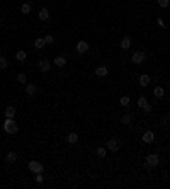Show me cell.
I'll return each instance as SVG.
<instances>
[{"mask_svg": "<svg viewBox=\"0 0 170 189\" xmlns=\"http://www.w3.org/2000/svg\"><path fill=\"white\" fill-rule=\"evenodd\" d=\"M4 131L7 135H15L19 131V126H17V123L14 121V118H5V121H4Z\"/></svg>", "mask_w": 170, "mask_h": 189, "instance_id": "6da1fadb", "label": "cell"}, {"mask_svg": "<svg viewBox=\"0 0 170 189\" xmlns=\"http://www.w3.org/2000/svg\"><path fill=\"white\" fill-rule=\"evenodd\" d=\"M27 167H29V171L34 172V174H39V172L44 171V165L41 162H37V160H31V162L27 163Z\"/></svg>", "mask_w": 170, "mask_h": 189, "instance_id": "7a4b0ae2", "label": "cell"}, {"mask_svg": "<svg viewBox=\"0 0 170 189\" xmlns=\"http://www.w3.org/2000/svg\"><path fill=\"white\" fill-rule=\"evenodd\" d=\"M145 163H146L148 167H156L160 163V157L156 155V153H150V155H146V159H145Z\"/></svg>", "mask_w": 170, "mask_h": 189, "instance_id": "3957f363", "label": "cell"}, {"mask_svg": "<svg viewBox=\"0 0 170 189\" xmlns=\"http://www.w3.org/2000/svg\"><path fill=\"white\" fill-rule=\"evenodd\" d=\"M75 48H77V53H78V55H85V53H89L90 46H89V43H87V41H78Z\"/></svg>", "mask_w": 170, "mask_h": 189, "instance_id": "277c9868", "label": "cell"}, {"mask_svg": "<svg viewBox=\"0 0 170 189\" xmlns=\"http://www.w3.org/2000/svg\"><path fill=\"white\" fill-rule=\"evenodd\" d=\"M131 61H133L134 65H141V63L145 61V53H143V51L133 53V56H131Z\"/></svg>", "mask_w": 170, "mask_h": 189, "instance_id": "5b68a950", "label": "cell"}, {"mask_svg": "<svg viewBox=\"0 0 170 189\" xmlns=\"http://www.w3.org/2000/svg\"><path fill=\"white\" fill-rule=\"evenodd\" d=\"M106 148L111 150V152H118L119 150V141L116 140V138H111V140L107 141V145H106Z\"/></svg>", "mask_w": 170, "mask_h": 189, "instance_id": "8992f818", "label": "cell"}, {"mask_svg": "<svg viewBox=\"0 0 170 189\" xmlns=\"http://www.w3.org/2000/svg\"><path fill=\"white\" fill-rule=\"evenodd\" d=\"M95 75H97V77H107V75H109V68L106 67V65H99V67L95 68Z\"/></svg>", "mask_w": 170, "mask_h": 189, "instance_id": "52a82bcc", "label": "cell"}, {"mask_svg": "<svg viewBox=\"0 0 170 189\" xmlns=\"http://www.w3.org/2000/svg\"><path fill=\"white\" fill-rule=\"evenodd\" d=\"M37 67H39L41 72H49V70H51V63H49L48 60H39Z\"/></svg>", "mask_w": 170, "mask_h": 189, "instance_id": "ba28073f", "label": "cell"}, {"mask_svg": "<svg viewBox=\"0 0 170 189\" xmlns=\"http://www.w3.org/2000/svg\"><path fill=\"white\" fill-rule=\"evenodd\" d=\"M141 138H143L145 143H153V141H155V133H153V131H145Z\"/></svg>", "mask_w": 170, "mask_h": 189, "instance_id": "9c48e42d", "label": "cell"}, {"mask_svg": "<svg viewBox=\"0 0 170 189\" xmlns=\"http://www.w3.org/2000/svg\"><path fill=\"white\" fill-rule=\"evenodd\" d=\"M26 94L29 97H36V94H37V87L34 85V84H27L26 85Z\"/></svg>", "mask_w": 170, "mask_h": 189, "instance_id": "30bf717a", "label": "cell"}, {"mask_svg": "<svg viewBox=\"0 0 170 189\" xmlns=\"http://www.w3.org/2000/svg\"><path fill=\"white\" fill-rule=\"evenodd\" d=\"M150 82H152L150 75H146V73L140 75V85H141V87H148V84H150Z\"/></svg>", "mask_w": 170, "mask_h": 189, "instance_id": "8fae6325", "label": "cell"}, {"mask_svg": "<svg viewBox=\"0 0 170 189\" xmlns=\"http://www.w3.org/2000/svg\"><path fill=\"white\" fill-rule=\"evenodd\" d=\"M55 65H56V67H60V68H63L65 65H67V58H65V56H61V55H58L55 58Z\"/></svg>", "mask_w": 170, "mask_h": 189, "instance_id": "7c38bea8", "label": "cell"}, {"mask_svg": "<svg viewBox=\"0 0 170 189\" xmlns=\"http://www.w3.org/2000/svg\"><path fill=\"white\" fill-rule=\"evenodd\" d=\"M5 162H7V163H15V162H17V153H15V152H9L7 155H5Z\"/></svg>", "mask_w": 170, "mask_h": 189, "instance_id": "4fadbf2b", "label": "cell"}, {"mask_svg": "<svg viewBox=\"0 0 170 189\" xmlns=\"http://www.w3.org/2000/svg\"><path fill=\"white\" fill-rule=\"evenodd\" d=\"M37 17H39L41 19V21H48V19H49V10H48V9H41V10H39V14H37Z\"/></svg>", "mask_w": 170, "mask_h": 189, "instance_id": "5bb4252c", "label": "cell"}, {"mask_svg": "<svg viewBox=\"0 0 170 189\" xmlns=\"http://www.w3.org/2000/svg\"><path fill=\"white\" fill-rule=\"evenodd\" d=\"M26 58H27V53L24 51V49H19V51L15 53V60H17V61H24Z\"/></svg>", "mask_w": 170, "mask_h": 189, "instance_id": "9a60e30c", "label": "cell"}, {"mask_svg": "<svg viewBox=\"0 0 170 189\" xmlns=\"http://www.w3.org/2000/svg\"><path fill=\"white\" fill-rule=\"evenodd\" d=\"M15 112H17V109H15L14 106H9V108L5 109V118H14Z\"/></svg>", "mask_w": 170, "mask_h": 189, "instance_id": "2e32d148", "label": "cell"}, {"mask_svg": "<svg viewBox=\"0 0 170 189\" xmlns=\"http://www.w3.org/2000/svg\"><path fill=\"white\" fill-rule=\"evenodd\" d=\"M153 94H155V97L156 99H162L163 96H165V90H163V87H155V90H153Z\"/></svg>", "mask_w": 170, "mask_h": 189, "instance_id": "e0dca14e", "label": "cell"}, {"mask_svg": "<svg viewBox=\"0 0 170 189\" xmlns=\"http://www.w3.org/2000/svg\"><path fill=\"white\" fill-rule=\"evenodd\" d=\"M129 46H131V39L128 36L122 37V39H121V48L122 49H129Z\"/></svg>", "mask_w": 170, "mask_h": 189, "instance_id": "ac0fdd59", "label": "cell"}, {"mask_svg": "<svg viewBox=\"0 0 170 189\" xmlns=\"http://www.w3.org/2000/svg\"><path fill=\"white\" fill-rule=\"evenodd\" d=\"M121 123H122V124H126V126H129L131 123H133V116H131V114H124L121 118Z\"/></svg>", "mask_w": 170, "mask_h": 189, "instance_id": "d6986e66", "label": "cell"}, {"mask_svg": "<svg viewBox=\"0 0 170 189\" xmlns=\"http://www.w3.org/2000/svg\"><path fill=\"white\" fill-rule=\"evenodd\" d=\"M44 37H37V39H34V46H36L37 49H41V48H44Z\"/></svg>", "mask_w": 170, "mask_h": 189, "instance_id": "ffe728a7", "label": "cell"}, {"mask_svg": "<svg viewBox=\"0 0 170 189\" xmlns=\"http://www.w3.org/2000/svg\"><path fill=\"white\" fill-rule=\"evenodd\" d=\"M119 102H121V106H122V108H128V106L131 104V99H129L128 96H122L121 99H119Z\"/></svg>", "mask_w": 170, "mask_h": 189, "instance_id": "44dd1931", "label": "cell"}, {"mask_svg": "<svg viewBox=\"0 0 170 189\" xmlns=\"http://www.w3.org/2000/svg\"><path fill=\"white\" fill-rule=\"evenodd\" d=\"M67 141H68V143H77V141H78V135L77 133H70L67 136Z\"/></svg>", "mask_w": 170, "mask_h": 189, "instance_id": "7402d4cb", "label": "cell"}, {"mask_svg": "<svg viewBox=\"0 0 170 189\" xmlns=\"http://www.w3.org/2000/svg\"><path fill=\"white\" fill-rule=\"evenodd\" d=\"M9 67V61L5 56H0V70H5V68Z\"/></svg>", "mask_w": 170, "mask_h": 189, "instance_id": "603a6c76", "label": "cell"}, {"mask_svg": "<svg viewBox=\"0 0 170 189\" xmlns=\"http://www.w3.org/2000/svg\"><path fill=\"white\" fill-rule=\"evenodd\" d=\"M106 153H107V148H104V147H99V148H97V157H99V159H104Z\"/></svg>", "mask_w": 170, "mask_h": 189, "instance_id": "cb8c5ba5", "label": "cell"}, {"mask_svg": "<svg viewBox=\"0 0 170 189\" xmlns=\"http://www.w3.org/2000/svg\"><path fill=\"white\" fill-rule=\"evenodd\" d=\"M21 12H22V14H29L31 12V4H22L21 5Z\"/></svg>", "mask_w": 170, "mask_h": 189, "instance_id": "d4e9b609", "label": "cell"}, {"mask_svg": "<svg viewBox=\"0 0 170 189\" xmlns=\"http://www.w3.org/2000/svg\"><path fill=\"white\" fill-rule=\"evenodd\" d=\"M146 104H148V100L145 99V97H140V99H138V108H140V109H143Z\"/></svg>", "mask_w": 170, "mask_h": 189, "instance_id": "484cf974", "label": "cell"}, {"mask_svg": "<svg viewBox=\"0 0 170 189\" xmlns=\"http://www.w3.org/2000/svg\"><path fill=\"white\" fill-rule=\"evenodd\" d=\"M17 82H19V84H26V82H27L26 73H19V75H17Z\"/></svg>", "mask_w": 170, "mask_h": 189, "instance_id": "4316f807", "label": "cell"}, {"mask_svg": "<svg viewBox=\"0 0 170 189\" xmlns=\"http://www.w3.org/2000/svg\"><path fill=\"white\" fill-rule=\"evenodd\" d=\"M44 43H46V45H53V43H55V37H53L51 34H46V36H44Z\"/></svg>", "mask_w": 170, "mask_h": 189, "instance_id": "83f0119b", "label": "cell"}, {"mask_svg": "<svg viewBox=\"0 0 170 189\" xmlns=\"http://www.w3.org/2000/svg\"><path fill=\"white\" fill-rule=\"evenodd\" d=\"M156 2H158V5H160L162 9H167V7L170 5V0H156Z\"/></svg>", "mask_w": 170, "mask_h": 189, "instance_id": "f1b7e54d", "label": "cell"}, {"mask_svg": "<svg viewBox=\"0 0 170 189\" xmlns=\"http://www.w3.org/2000/svg\"><path fill=\"white\" fill-rule=\"evenodd\" d=\"M34 179H36V182H39V184H41V182L44 181V177H43V172H39V174H36V177H34Z\"/></svg>", "mask_w": 170, "mask_h": 189, "instance_id": "f546056e", "label": "cell"}, {"mask_svg": "<svg viewBox=\"0 0 170 189\" xmlns=\"http://www.w3.org/2000/svg\"><path fill=\"white\" fill-rule=\"evenodd\" d=\"M143 111L145 112H150V111H152V106H150V104H146V106L143 108Z\"/></svg>", "mask_w": 170, "mask_h": 189, "instance_id": "4dcf8cb0", "label": "cell"}, {"mask_svg": "<svg viewBox=\"0 0 170 189\" xmlns=\"http://www.w3.org/2000/svg\"><path fill=\"white\" fill-rule=\"evenodd\" d=\"M168 121H170V112H168Z\"/></svg>", "mask_w": 170, "mask_h": 189, "instance_id": "1f68e13d", "label": "cell"}]
</instances>
